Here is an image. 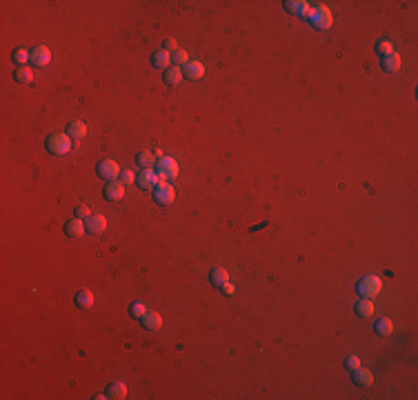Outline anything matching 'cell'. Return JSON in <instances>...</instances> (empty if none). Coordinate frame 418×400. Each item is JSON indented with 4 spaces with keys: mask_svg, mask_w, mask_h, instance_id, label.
Here are the masks:
<instances>
[{
    "mask_svg": "<svg viewBox=\"0 0 418 400\" xmlns=\"http://www.w3.org/2000/svg\"><path fill=\"white\" fill-rule=\"evenodd\" d=\"M305 18L309 20V25H312L314 29H318V31L329 29V27H332V20H334L332 11H329V7H325V5L309 7V11H307Z\"/></svg>",
    "mask_w": 418,
    "mask_h": 400,
    "instance_id": "obj_1",
    "label": "cell"
},
{
    "mask_svg": "<svg viewBox=\"0 0 418 400\" xmlns=\"http://www.w3.org/2000/svg\"><path fill=\"white\" fill-rule=\"evenodd\" d=\"M45 149L53 153V156H63L71 149V138L67 133H51L49 138L45 140Z\"/></svg>",
    "mask_w": 418,
    "mask_h": 400,
    "instance_id": "obj_2",
    "label": "cell"
},
{
    "mask_svg": "<svg viewBox=\"0 0 418 400\" xmlns=\"http://www.w3.org/2000/svg\"><path fill=\"white\" fill-rule=\"evenodd\" d=\"M383 289V283L378 276H365L356 283V291H358L360 298H376Z\"/></svg>",
    "mask_w": 418,
    "mask_h": 400,
    "instance_id": "obj_3",
    "label": "cell"
},
{
    "mask_svg": "<svg viewBox=\"0 0 418 400\" xmlns=\"http://www.w3.org/2000/svg\"><path fill=\"white\" fill-rule=\"evenodd\" d=\"M156 173H158V183H167V180H174L178 176V163L174 158L163 156L156 163Z\"/></svg>",
    "mask_w": 418,
    "mask_h": 400,
    "instance_id": "obj_4",
    "label": "cell"
},
{
    "mask_svg": "<svg viewBox=\"0 0 418 400\" xmlns=\"http://www.w3.org/2000/svg\"><path fill=\"white\" fill-rule=\"evenodd\" d=\"M174 198H176V191H174V187L169 183H158L154 187V200L158 205H169L174 203Z\"/></svg>",
    "mask_w": 418,
    "mask_h": 400,
    "instance_id": "obj_5",
    "label": "cell"
},
{
    "mask_svg": "<svg viewBox=\"0 0 418 400\" xmlns=\"http://www.w3.org/2000/svg\"><path fill=\"white\" fill-rule=\"evenodd\" d=\"M96 173L100 178H105V180H116L120 176V169H118V165L113 163V160H100V163L96 165Z\"/></svg>",
    "mask_w": 418,
    "mask_h": 400,
    "instance_id": "obj_6",
    "label": "cell"
},
{
    "mask_svg": "<svg viewBox=\"0 0 418 400\" xmlns=\"http://www.w3.org/2000/svg\"><path fill=\"white\" fill-rule=\"evenodd\" d=\"M31 65L33 67H47L49 65V60H51V51H49V47H43V45H38V47H33L31 49Z\"/></svg>",
    "mask_w": 418,
    "mask_h": 400,
    "instance_id": "obj_7",
    "label": "cell"
},
{
    "mask_svg": "<svg viewBox=\"0 0 418 400\" xmlns=\"http://www.w3.org/2000/svg\"><path fill=\"white\" fill-rule=\"evenodd\" d=\"M103 193H105V200H109V203H118V200H123V196H125V185L123 183H107L105 185V189H103Z\"/></svg>",
    "mask_w": 418,
    "mask_h": 400,
    "instance_id": "obj_8",
    "label": "cell"
},
{
    "mask_svg": "<svg viewBox=\"0 0 418 400\" xmlns=\"http://www.w3.org/2000/svg\"><path fill=\"white\" fill-rule=\"evenodd\" d=\"M136 185L140 189H154V187L158 185V173L154 169H143L136 178Z\"/></svg>",
    "mask_w": 418,
    "mask_h": 400,
    "instance_id": "obj_9",
    "label": "cell"
},
{
    "mask_svg": "<svg viewBox=\"0 0 418 400\" xmlns=\"http://www.w3.org/2000/svg\"><path fill=\"white\" fill-rule=\"evenodd\" d=\"M107 229V218L105 216H89L85 220V231L87 233H103Z\"/></svg>",
    "mask_w": 418,
    "mask_h": 400,
    "instance_id": "obj_10",
    "label": "cell"
},
{
    "mask_svg": "<svg viewBox=\"0 0 418 400\" xmlns=\"http://www.w3.org/2000/svg\"><path fill=\"white\" fill-rule=\"evenodd\" d=\"M183 76L189 78V80H200L205 76V67L203 63H198V60H189L185 67H183Z\"/></svg>",
    "mask_w": 418,
    "mask_h": 400,
    "instance_id": "obj_11",
    "label": "cell"
},
{
    "mask_svg": "<svg viewBox=\"0 0 418 400\" xmlns=\"http://www.w3.org/2000/svg\"><path fill=\"white\" fill-rule=\"evenodd\" d=\"M282 7L292 16H307V11H309V3H305V0H285Z\"/></svg>",
    "mask_w": 418,
    "mask_h": 400,
    "instance_id": "obj_12",
    "label": "cell"
},
{
    "mask_svg": "<svg viewBox=\"0 0 418 400\" xmlns=\"http://www.w3.org/2000/svg\"><path fill=\"white\" fill-rule=\"evenodd\" d=\"M140 325H143L147 331H158L160 327H163V318H160V313H156V311H147L145 316L140 318Z\"/></svg>",
    "mask_w": 418,
    "mask_h": 400,
    "instance_id": "obj_13",
    "label": "cell"
},
{
    "mask_svg": "<svg viewBox=\"0 0 418 400\" xmlns=\"http://www.w3.org/2000/svg\"><path fill=\"white\" fill-rule=\"evenodd\" d=\"M185 76H183V69L180 67H176V65H169L165 69V73H163V80H165V85H169V87H176V85H180V80H183Z\"/></svg>",
    "mask_w": 418,
    "mask_h": 400,
    "instance_id": "obj_14",
    "label": "cell"
},
{
    "mask_svg": "<svg viewBox=\"0 0 418 400\" xmlns=\"http://www.w3.org/2000/svg\"><path fill=\"white\" fill-rule=\"evenodd\" d=\"M352 383L358 385V387H369L374 383V376L369 369H363V367H358V369L352 371Z\"/></svg>",
    "mask_w": 418,
    "mask_h": 400,
    "instance_id": "obj_15",
    "label": "cell"
},
{
    "mask_svg": "<svg viewBox=\"0 0 418 400\" xmlns=\"http://www.w3.org/2000/svg\"><path fill=\"white\" fill-rule=\"evenodd\" d=\"M73 303L78 309H89V307H93V293L89 289H78L73 296Z\"/></svg>",
    "mask_w": 418,
    "mask_h": 400,
    "instance_id": "obj_16",
    "label": "cell"
},
{
    "mask_svg": "<svg viewBox=\"0 0 418 400\" xmlns=\"http://www.w3.org/2000/svg\"><path fill=\"white\" fill-rule=\"evenodd\" d=\"M381 69L385 73H394L401 69V56L398 53H389V56L381 58Z\"/></svg>",
    "mask_w": 418,
    "mask_h": 400,
    "instance_id": "obj_17",
    "label": "cell"
},
{
    "mask_svg": "<svg viewBox=\"0 0 418 400\" xmlns=\"http://www.w3.org/2000/svg\"><path fill=\"white\" fill-rule=\"evenodd\" d=\"M67 136H69L71 140H80V138H85V133H87V125L85 123H80V120H71L69 125H67Z\"/></svg>",
    "mask_w": 418,
    "mask_h": 400,
    "instance_id": "obj_18",
    "label": "cell"
},
{
    "mask_svg": "<svg viewBox=\"0 0 418 400\" xmlns=\"http://www.w3.org/2000/svg\"><path fill=\"white\" fill-rule=\"evenodd\" d=\"M354 311H356V316L358 318H369L374 313V303H372V298H360L358 303L354 305Z\"/></svg>",
    "mask_w": 418,
    "mask_h": 400,
    "instance_id": "obj_19",
    "label": "cell"
},
{
    "mask_svg": "<svg viewBox=\"0 0 418 400\" xmlns=\"http://www.w3.org/2000/svg\"><path fill=\"white\" fill-rule=\"evenodd\" d=\"M65 233L69 238H78V236H83L85 233V223L80 218H71L69 223L65 225Z\"/></svg>",
    "mask_w": 418,
    "mask_h": 400,
    "instance_id": "obj_20",
    "label": "cell"
},
{
    "mask_svg": "<svg viewBox=\"0 0 418 400\" xmlns=\"http://www.w3.org/2000/svg\"><path fill=\"white\" fill-rule=\"evenodd\" d=\"M107 398H113V400H123V398H127V385L125 383H111L109 387H107Z\"/></svg>",
    "mask_w": 418,
    "mask_h": 400,
    "instance_id": "obj_21",
    "label": "cell"
},
{
    "mask_svg": "<svg viewBox=\"0 0 418 400\" xmlns=\"http://www.w3.org/2000/svg\"><path fill=\"white\" fill-rule=\"evenodd\" d=\"M209 283H212L214 287H220L225 285V283H229V276H227V271L222 269V267H216V269H212L209 271Z\"/></svg>",
    "mask_w": 418,
    "mask_h": 400,
    "instance_id": "obj_22",
    "label": "cell"
},
{
    "mask_svg": "<svg viewBox=\"0 0 418 400\" xmlns=\"http://www.w3.org/2000/svg\"><path fill=\"white\" fill-rule=\"evenodd\" d=\"M158 158L154 156V151H140L136 153V165H140L143 169H151V167H156Z\"/></svg>",
    "mask_w": 418,
    "mask_h": 400,
    "instance_id": "obj_23",
    "label": "cell"
},
{
    "mask_svg": "<svg viewBox=\"0 0 418 400\" xmlns=\"http://www.w3.org/2000/svg\"><path fill=\"white\" fill-rule=\"evenodd\" d=\"M169 63H172V53H167L165 49H160V51H156V53L151 56V65L158 67V69H167V67H169Z\"/></svg>",
    "mask_w": 418,
    "mask_h": 400,
    "instance_id": "obj_24",
    "label": "cell"
},
{
    "mask_svg": "<svg viewBox=\"0 0 418 400\" xmlns=\"http://www.w3.org/2000/svg\"><path fill=\"white\" fill-rule=\"evenodd\" d=\"M392 329H394V325H392V320H389V318H381L378 323L374 325V331L378 333V336H389Z\"/></svg>",
    "mask_w": 418,
    "mask_h": 400,
    "instance_id": "obj_25",
    "label": "cell"
},
{
    "mask_svg": "<svg viewBox=\"0 0 418 400\" xmlns=\"http://www.w3.org/2000/svg\"><path fill=\"white\" fill-rule=\"evenodd\" d=\"M374 49H376V53H378V56L385 58V56H389V53H394V45H392V40L383 38V40H378V43H376Z\"/></svg>",
    "mask_w": 418,
    "mask_h": 400,
    "instance_id": "obj_26",
    "label": "cell"
},
{
    "mask_svg": "<svg viewBox=\"0 0 418 400\" xmlns=\"http://www.w3.org/2000/svg\"><path fill=\"white\" fill-rule=\"evenodd\" d=\"M13 78L18 80V83H31L33 80V73H31V69H27V67H18L16 71H13Z\"/></svg>",
    "mask_w": 418,
    "mask_h": 400,
    "instance_id": "obj_27",
    "label": "cell"
},
{
    "mask_svg": "<svg viewBox=\"0 0 418 400\" xmlns=\"http://www.w3.org/2000/svg\"><path fill=\"white\" fill-rule=\"evenodd\" d=\"M29 58H31V53L27 51V49H16V51L11 53V60H13V63H16V65H20V67H23V65H25Z\"/></svg>",
    "mask_w": 418,
    "mask_h": 400,
    "instance_id": "obj_28",
    "label": "cell"
},
{
    "mask_svg": "<svg viewBox=\"0 0 418 400\" xmlns=\"http://www.w3.org/2000/svg\"><path fill=\"white\" fill-rule=\"evenodd\" d=\"M147 313V307L143 305V303H134L131 307H129V316L134 318V320H140Z\"/></svg>",
    "mask_w": 418,
    "mask_h": 400,
    "instance_id": "obj_29",
    "label": "cell"
},
{
    "mask_svg": "<svg viewBox=\"0 0 418 400\" xmlns=\"http://www.w3.org/2000/svg\"><path fill=\"white\" fill-rule=\"evenodd\" d=\"M172 60H174V65H176V67H180V65H187V63H189V56H187V51H183V49H178V51H174L172 53Z\"/></svg>",
    "mask_w": 418,
    "mask_h": 400,
    "instance_id": "obj_30",
    "label": "cell"
},
{
    "mask_svg": "<svg viewBox=\"0 0 418 400\" xmlns=\"http://www.w3.org/2000/svg\"><path fill=\"white\" fill-rule=\"evenodd\" d=\"M120 183H123V185H131V183H136V173H134L131 169L120 171Z\"/></svg>",
    "mask_w": 418,
    "mask_h": 400,
    "instance_id": "obj_31",
    "label": "cell"
},
{
    "mask_svg": "<svg viewBox=\"0 0 418 400\" xmlns=\"http://www.w3.org/2000/svg\"><path fill=\"white\" fill-rule=\"evenodd\" d=\"M73 216L83 220V218H89V216H91V211H89V207H87V205H78V207H76V211H73Z\"/></svg>",
    "mask_w": 418,
    "mask_h": 400,
    "instance_id": "obj_32",
    "label": "cell"
},
{
    "mask_svg": "<svg viewBox=\"0 0 418 400\" xmlns=\"http://www.w3.org/2000/svg\"><path fill=\"white\" fill-rule=\"evenodd\" d=\"M163 49H165L167 53H174V51H178V43H176V40H174V38H167V40H165V47H163Z\"/></svg>",
    "mask_w": 418,
    "mask_h": 400,
    "instance_id": "obj_33",
    "label": "cell"
},
{
    "mask_svg": "<svg viewBox=\"0 0 418 400\" xmlns=\"http://www.w3.org/2000/svg\"><path fill=\"white\" fill-rule=\"evenodd\" d=\"M345 367H347L349 371H354V369H358V367H360V360L356 358V356H349V358L345 360Z\"/></svg>",
    "mask_w": 418,
    "mask_h": 400,
    "instance_id": "obj_34",
    "label": "cell"
},
{
    "mask_svg": "<svg viewBox=\"0 0 418 400\" xmlns=\"http://www.w3.org/2000/svg\"><path fill=\"white\" fill-rule=\"evenodd\" d=\"M220 291H222V293H225V296H232V293L236 291V287H234L232 283H225V285H222V287H220Z\"/></svg>",
    "mask_w": 418,
    "mask_h": 400,
    "instance_id": "obj_35",
    "label": "cell"
}]
</instances>
